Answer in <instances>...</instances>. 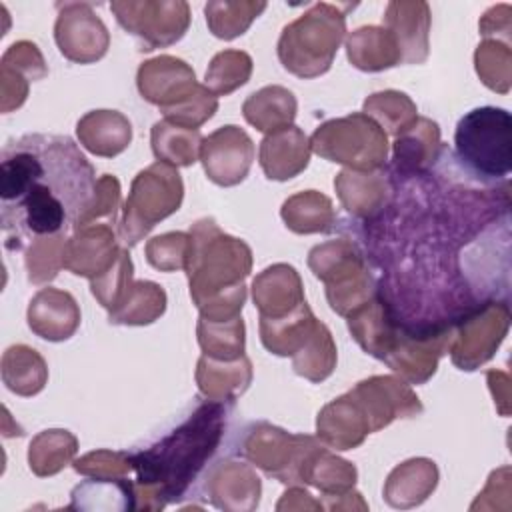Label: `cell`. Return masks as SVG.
Masks as SVG:
<instances>
[{
	"instance_id": "obj_47",
	"label": "cell",
	"mask_w": 512,
	"mask_h": 512,
	"mask_svg": "<svg viewBox=\"0 0 512 512\" xmlns=\"http://www.w3.org/2000/svg\"><path fill=\"white\" fill-rule=\"evenodd\" d=\"M66 242V234H56L38 238L26 248V272L32 284H46L56 278L58 270L64 268L62 258Z\"/></svg>"
},
{
	"instance_id": "obj_55",
	"label": "cell",
	"mask_w": 512,
	"mask_h": 512,
	"mask_svg": "<svg viewBox=\"0 0 512 512\" xmlns=\"http://www.w3.org/2000/svg\"><path fill=\"white\" fill-rule=\"evenodd\" d=\"M276 508H278V510H286V508H288V510H290V508L322 510L324 506H322L320 502L312 500V494H310L308 490H304V488H300V486H292L290 490H286L284 498L276 504Z\"/></svg>"
},
{
	"instance_id": "obj_40",
	"label": "cell",
	"mask_w": 512,
	"mask_h": 512,
	"mask_svg": "<svg viewBox=\"0 0 512 512\" xmlns=\"http://www.w3.org/2000/svg\"><path fill=\"white\" fill-rule=\"evenodd\" d=\"M336 360H338V354H336L334 338L326 328V324L318 320L310 338L292 356V368L298 376L310 382H322L334 372Z\"/></svg>"
},
{
	"instance_id": "obj_31",
	"label": "cell",
	"mask_w": 512,
	"mask_h": 512,
	"mask_svg": "<svg viewBox=\"0 0 512 512\" xmlns=\"http://www.w3.org/2000/svg\"><path fill=\"white\" fill-rule=\"evenodd\" d=\"M296 108V96L288 88L274 84L250 94L242 104V114L256 130L270 134L292 126Z\"/></svg>"
},
{
	"instance_id": "obj_38",
	"label": "cell",
	"mask_w": 512,
	"mask_h": 512,
	"mask_svg": "<svg viewBox=\"0 0 512 512\" xmlns=\"http://www.w3.org/2000/svg\"><path fill=\"white\" fill-rule=\"evenodd\" d=\"M166 310V292L150 280H134L120 306L108 312L110 324L144 326L158 320Z\"/></svg>"
},
{
	"instance_id": "obj_23",
	"label": "cell",
	"mask_w": 512,
	"mask_h": 512,
	"mask_svg": "<svg viewBox=\"0 0 512 512\" xmlns=\"http://www.w3.org/2000/svg\"><path fill=\"white\" fill-rule=\"evenodd\" d=\"M384 28L396 40L404 64H422L428 58L430 8L426 2H390Z\"/></svg>"
},
{
	"instance_id": "obj_13",
	"label": "cell",
	"mask_w": 512,
	"mask_h": 512,
	"mask_svg": "<svg viewBox=\"0 0 512 512\" xmlns=\"http://www.w3.org/2000/svg\"><path fill=\"white\" fill-rule=\"evenodd\" d=\"M54 40L64 58L76 64H92L108 52L110 34L90 4H58Z\"/></svg>"
},
{
	"instance_id": "obj_8",
	"label": "cell",
	"mask_w": 512,
	"mask_h": 512,
	"mask_svg": "<svg viewBox=\"0 0 512 512\" xmlns=\"http://www.w3.org/2000/svg\"><path fill=\"white\" fill-rule=\"evenodd\" d=\"M310 148L324 160L372 172L386 164L388 136L370 116L352 112L320 124L310 138Z\"/></svg>"
},
{
	"instance_id": "obj_36",
	"label": "cell",
	"mask_w": 512,
	"mask_h": 512,
	"mask_svg": "<svg viewBox=\"0 0 512 512\" xmlns=\"http://www.w3.org/2000/svg\"><path fill=\"white\" fill-rule=\"evenodd\" d=\"M2 380L10 392L18 396H34L48 380V366L34 348L16 344L2 356Z\"/></svg>"
},
{
	"instance_id": "obj_9",
	"label": "cell",
	"mask_w": 512,
	"mask_h": 512,
	"mask_svg": "<svg viewBox=\"0 0 512 512\" xmlns=\"http://www.w3.org/2000/svg\"><path fill=\"white\" fill-rule=\"evenodd\" d=\"M322 446L314 436L292 434L268 422L250 424L236 452L282 484L300 486L308 456Z\"/></svg>"
},
{
	"instance_id": "obj_53",
	"label": "cell",
	"mask_w": 512,
	"mask_h": 512,
	"mask_svg": "<svg viewBox=\"0 0 512 512\" xmlns=\"http://www.w3.org/2000/svg\"><path fill=\"white\" fill-rule=\"evenodd\" d=\"M510 6L508 4H498L492 6L490 10L484 12L482 20H480V34L484 38H492L496 36V40L504 38V42H510Z\"/></svg>"
},
{
	"instance_id": "obj_16",
	"label": "cell",
	"mask_w": 512,
	"mask_h": 512,
	"mask_svg": "<svg viewBox=\"0 0 512 512\" xmlns=\"http://www.w3.org/2000/svg\"><path fill=\"white\" fill-rule=\"evenodd\" d=\"M136 86L140 96L162 112L184 102L200 84L196 82L194 70L184 60L162 54L140 64Z\"/></svg>"
},
{
	"instance_id": "obj_21",
	"label": "cell",
	"mask_w": 512,
	"mask_h": 512,
	"mask_svg": "<svg viewBox=\"0 0 512 512\" xmlns=\"http://www.w3.org/2000/svg\"><path fill=\"white\" fill-rule=\"evenodd\" d=\"M346 318L352 338L366 354L378 360H384L390 354L402 328V320L380 292Z\"/></svg>"
},
{
	"instance_id": "obj_6",
	"label": "cell",
	"mask_w": 512,
	"mask_h": 512,
	"mask_svg": "<svg viewBox=\"0 0 512 512\" xmlns=\"http://www.w3.org/2000/svg\"><path fill=\"white\" fill-rule=\"evenodd\" d=\"M308 266L326 284L328 304L340 316L352 314L378 292V282L368 268L364 252L350 238L314 246L308 254Z\"/></svg>"
},
{
	"instance_id": "obj_32",
	"label": "cell",
	"mask_w": 512,
	"mask_h": 512,
	"mask_svg": "<svg viewBox=\"0 0 512 512\" xmlns=\"http://www.w3.org/2000/svg\"><path fill=\"white\" fill-rule=\"evenodd\" d=\"M308 302L282 318H260V340L276 356H294L310 338L316 326Z\"/></svg>"
},
{
	"instance_id": "obj_17",
	"label": "cell",
	"mask_w": 512,
	"mask_h": 512,
	"mask_svg": "<svg viewBox=\"0 0 512 512\" xmlns=\"http://www.w3.org/2000/svg\"><path fill=\"white\" fill-rule=\"evenodd\" d=\"M334 188L346 212L364 222L386 210L396 194V180L386 166L372 172L346 168L334 178Z\"/></svg>"
},
{
	"instance_id": "obj_29",
	"label": "cell",
	"mask_w": 512,
	"mask_h": 512,
	"mask_svg": "<svg viewBox=\"0 0 512 512\" xmlns=\"http://www.w3.org/2000/svg\"><path fill=\"white\" fill-rule=\"evenodd\" d=\"M438 484V468L428 458H410L396 466L386 484L384 500L392 508H412L422 504Z\"/></svg>"
},
{
	"instance_id": "obj_7",
	"label": "cell",
	"mask_w": 512,
	"mask_h": 512,
	"mask_svg": "<svg viewBox=\"0 0 512 512\" xmlns=\"http://www.w3.org/2000/svg\"><path fill=\"white\" fill-rule=\"evenodd\" d=\"M184 198V182L178 170L166 162H154L140 170L124 202L118 238L124 246H136L160 220L174 214Z\"/></svg>"
},
{
	"instance_id": "obj_12",
	"label": "cell",
	"mask_w": 512,
	"mask_h": 512,
	"mask_svg": "<svg viewBox=\"0 0 512 512\" xmlns=\"http://www.w3.org/2000/svg\"><path fill=\"white\" fill-rule=\"evenodd\" d=\"M452 324L410 326L402 322L394 348L382 360L410 384H424L434 376L438 360L448 352Z\"/></svg>"
},
{
	"instance_id": "obj_18",
	"label": "cell",
	"mask_w": 512,
	"mask_h": 512,
	"mask_svg": "<svg viewBox=\"0 0 512 512\" xmlns=\"http://www.w3.org/2000/svg\"><path fill=\"white\" fill-rule=\"evenodd\" d=\"M118 240L112 224H84L68 238L62 264L76 276L98 278L122 252Z\"/></svg>"
},
{
	"instance_id": "obj_28",
	"label": "cell",
	"mask_w": 512,
	"mask_h": 512,
	"mask_svg": "<svg viewBox=\"0 0 512 512\" xmlns=\"http://www.w3.org/2000/svg\"><path fill=\"white\" fill-rule=\"evenodd\" d=\"M252 382V362L246 354L236 360H216L200 356L196 366V384L204 398L234 402Z\"/></svg>"
},
{
	"instance_id": "obj_20",
	"label": "cell",
	"mask_w": 512,
	"mask_h": 512,
	"mask_svg": "<svg viewBox=\"0 0 512 512\" xmlns=\"http://www.w3.org/2000/svg\"><path fill=\"white\" fill-rule=\"evenodd\" d=\"M440 128L430 118H416L394 140L390 172L394 180H412L428 174L440 160Z\"/></svg>"
},
{
	"instance_id": "obj_37",
	"label": "cell",
	"mask_w": 512,
	"mask_h": 512,
	"mask_svg": "<svg viewBox=\"0 0 512 512\" xmlns=\"http://www.w3.org/2000/svg\"><path fill=\"white\" fill-rule=\"evenodd\" d=\"M202 134L194 128H184L168 120H160L152 126L150 142L152 152L160 162L170 166H192L200 160Z\"/></svg>"
},
{
	"instance_id": "obj_2",
	"label": "cell",
	"mask_w": 512,
	"mask_h": 512,
	"mask_svg": "<svg viewBox=\"0 0 512 512\" xmlns=\"http://www.w3.org/2000/svg\"><path fill=\"white\" fill-rule=\"evenodd\" d=\"M234 402L196 398L162 434L130 452L136 510H162L200 494Z\"/></svg>"
},
{
	"instance_id": "obj_46",
	"label": "cell",
	"mask_w": 512,
	"mask_h": 512,
	"mask_svg": "<svg viewBox=\"0 0 512 512\" xmlns=\"http://www.w3.org/2000/svg\"><path fill=\"white\" fill-rule=\"evenodd\" d=\"M132 276H134V266H132L130 254L128 250L122 248L116 262L104 274L90 280L92 296L100 302L102 308L112 312L120 306V302L126 298L128 290L132 288L134 284Z\"/></svg>"
},
{
	"instance_id": "obj_54",
	"label": "cell",
	"mask_w": 512,
	"mask_h": 512,
	"mask_svg": "<svg viewBox=\"0 0 512 512\" xmlns=\"http://www.w3.org/2000/svg\"><path fill=\"white\" fill-rule=\"evenodd\" d=\"M488 384H490V390L494 394V402L500 410L502 416H508V398H510V378L506 372H500V370H490L488 372Z\"/></svg>"
},
{
	"instance_id": "obj_22",
	"label": "cell",
	"mask_w": 512,
	"mask_h": 512,
	"mask_svg": "<svg viewBox=\"0 0 512 512\" xmlns=\"http://www.w3.org/2000/svg\"><path fill=\"white\" fill-rule=\"evenodd\" d=\"M310 140L298 126L270 132L260 142L258 162L268 180H290L306 170L310 162Z\"/></svg>"
},
{
	"instance_id": "obj_15",
	"label": "cell",
	"mask_w": 512,
	"mask_h": 512,
	"mask_svg": "<svg viewBox=\"0 0 512 512\" xmlns=\"http://www.w3.org/2000/svg\"><path fill=\"white\" fill-rule=\"evenodd\" d=\"M254 142L238 126L228 124L202 140L200 162L208 180L218 186L240 184L252 166Z\"/></svg>"
},
{
	"instance_id": "obj_4",
	"label": "cell",
	"mask_w": 512,
	"mask_h": 512,
	"mask_svg": "<svg viewBox=\"0 0 512 512\" xmlns=\"http://www.w3.org/2000/svg\"><path fill=\"white\" fill-rule=\"evenodd\" d=\"M350 6L318 2L300 18L284 26L278 38L282 66L298 78H316L330 70L346 34V12Z\"/></svg>"
},
{
	"instance_id": "obj_51",
	"label": "cell",
	"mask_w": 512,
	"mask_h": 512,
	"mask_svg": "<svg viewBox=\"0 0 512 512\" xmlns=\"http://www.w3.org/2000/svg\"><path fill=\"white\" fill-rule=\"evenodd\" d=\"M118 208H120V182H118L116 176L104 174V176L98 178L94 198H92L88 210L82 214V218L74 226V230L84 226V224H112V226H116Z\"/></svg>"
},
{
	"instance_id": "obj_14",
	"label": "cell",
	"mask_w": 512,
	"mask_h": 512,
	"mask_svg": "<svg viewBox=\"0 0 512 512\" xmlns=\"http://www.w3.org/2000/svg\"><path fill=\"white\" fill-rule=\"evenodd\" d=\"M350 394L366 414L370 434L386 428L396 418L422 414V402L412 388L396 376H372L358 382Z\"/></svg>"
},
{
	"instance_id": "obj_19",
	"label": "cell",
	"mask_w": 512,
	"mask_h": 512,
	"mask_svg": "<svg viewBox=\"0 0 512 512\" xmlns=\"http://www.w3.org/2000/svg\"><path fill=\"white\" fill-rule=\"evenodd\" d=\"M260 478L250 464L238 460L214 462L200 492L220 510H254L260 500Z\"/></svg>"
},
{
	"instance_id": "obj_27",
	"label": "cell",
	"mask_w": 512,
	"mask_h": 512,
	"mask_svg": "<svg viewBox=\"0 0 512 512\" xmlns=\"http://www.w3.org/2000/svg\"><path fill=\"white\" fill-rule=\"evenodd\" d=\"M80 144L102 158H114L132 142V124L118 110H92L76 124Z\"/></svg>"
},
{
	"instance_id": "obj_24",
	"label": "cell",
	"mask_w": 512,
	"mask_h": 512,
	"mask_svg": "<svg viewBox=\"0 0 512 512\" xmlns=\"http://www.w3.org/2000/svg\"><path fill=\"white\" fill-rule=\"evenodd\" d=\"M30 330L50 342L68 340L80 326V308L74 296L58 288H42L28 306Z\"/></svg>"
},
{
	"instance_id": "obj_25",
	"label": "cell",
	"mask_w": 512,
	"mask_h": 512,
	"mask_svg": "<svg viewBox=\"0 0 512 512\" xmlns=\"http://www.w3.org/2000/svg\"><path fill=\"white\" fill-rule=\"evenodd\" d=\"M254 306L260 318H282L306 302L300 274L290 264H272L252 282Z\"/></svg>"
},
{
	"instance_id": "obj_49",
	"label": "cell",
	"mask_w": 512,
	"mask_h": 512,
	"mask_svg": "<svg viewBox=\"0 0 512 512\" xmlns=\"http://www.w3.org/2000/svg\"><path fill=\"white\" fill-rule=\"evenodd\" d=\"M216 110H218V96L212 94L204 84H200L196 88V92L192 96H188L184 102H180L168 110H162V116H164V120H168L172 124L198 130V126H202L206 120H210Z\"/></svg>"
},
{
	"instance_id": "obj_35",
	"label": "cell",
	"mask_w": 512,
	"mask_h": 512,
	"mask_svg": "<svg viewBox=\"0 0 512 512\" xmlns=\"http://www.w3.org/2000/svg\"><path fill=\"white\" fill-rule=\"evenodd\" d=\"M72 510H136L132 478H92L70 494Z\"/></svg>"
},
{
	"instance_id": "obj_5",
	"label": "cell",
	"mask_w": 512,
	"mask_h": 512,
	"mask_svg": "<svg viewBox=\"0 0 512 512\" xmlns=\"http://www.w3.org/2000/svg\"><path fill=\"white\" fill-rule=\"evenodd\" d=\"M454 150L464 174L482 182H506L512 170V118L498 106L466 112L454 132Z\"/></svg>"
},
{
	"instance_id": "obj_41",
	"label": "cell",
	"mask_w": 512,
	"mask_h": 512,
	"mask_svg": "<svg viewBox=\"0 0 512 512\" xmlns=\"http://www.w3.org/2000/svg\"><path fill=\"white\" fill-rule=\"evenodd\" d=\"M196 334L204 356L216 360H236L244 354L246 330L242 316H236L232 320L198 318Z\"/></svg>"
},
{
	"instance_id": "obj_3",
	"label": "cell",
	"mask_w": 512,
	"mask_h": 512,
	"mask_svg": "<svg viewBox=\"0 0 512 512\" xmlns=\"http://www.w3.org/2000/svg\"><path fill=\"white\" fill-rule=\"evenodd\" d=\"M186 274L190 298L206 320H232L246 302L244 280L252 270L250 246L224 234L212 218H200L190 228Z\"/></svg>"
},
{
	"instance_id": "obj_33",
	"label": "cell",
	"mask_w": 512,
	"mask_h": 512,
	"mask_svg": "<svg viewBox=\"0 0 512 512\" xmlns=\"http://www.w3.org/2000/svg\"><path fill=\"white\" fill-rule=\"evenodd\" d=\"M356 478H358V472L354 464H350L344 458H338L336 454L328 452V448L324 446H318L308 456L302 470V484L316 486L322 492L324 500H334L350 492L356 484Z\"/></svg>"
},
{
	"instance_id": "obj_30",
	"label": "cell",
	"mask_w": 512,
	"mask_h": 512,
	"mask_svg": "<svg viewBox=\"0 0 512 512\" xmlns=\"http://www.w3.org/2000/svg\"><path fill=\"white\" fill-rule=\"evenodd\" d=\"M346 54L352 66L364 72H380L402 64L398 44L384 26H362L350 32Z\"/></svg>"
},
{
	"instance_id": "obj_34",
	"label": "cell",
	"mask_w": 512,
	"mask_h": 512,
	"mask_svg": "<svg viewBox=\"0 0 512 512\" xmlns=\"http://www.w3.org/2000/svg\"><path fill=\"white\" fill-rule=\"evenodd\" d=\"M284 224L296 234H326L332 232L338 216L332 200L316 190H306L290 196L280 210Z\"/></svg>"
},
{
	"instance_id": "obj_26",
	"label": "cell",
	"mask_w": 512,
	"mask_h": 512,
	"mask_svg": "<svg viewBox=\"0 0 512 512\" xmlns=\"http://www.w3.org/2000/svg\"><path fill=\"white\" fill-rule=\"evenodd\" d=\"M316 434L334 450H352L370 434L366 414L350 392L328 402L316 418Z\"/></svg>"
},
{
	"instance_id": "obj_39",
	"label": "cell",
	"mask_w": 512,
	"mask_h": 512,
	"mask_svg": "<svg viewBox=\"0 0 512 512\" xmlns=\"http://www.w3.org/2000/svg\"><path fill=\"white\" fill-rule=\"evenodd\" d=\"M78 450V440L68 430H44L30 442L28 448V464L30 470L44 478L58 474L64 466H68Z\"/></svg>"
},
{
	"instance_id": "obj_50",
	"label": "cell",
	"mask_w": 512,
	"mask_h": 512,
	"mask_svg": "<svg viewBox=\"0 0 512 512\" xmlns=\"http://www.w3.org/2000/svg\"><path fill=\"white\" fill-rule=\"evenodd\" d=\"M74 470L92 478H130L132 462L128 450H94L72 462Z\"/></svg>"
},
{
	"instance_id": "obj_52",
	"label": "cell",
	"mask_w": 512,
	"mask_h": 512,
	"mask_svg": "<svg viewBox=\"0 0 512 512\" xmlns=\"http://www.w3.org/2000/svg\"><path fill=\"white\" fill-rule=\"evenodd\" d=\"M2 64L18 70L28 80H40L48 74V68L44 64V58L34 42L20 40L14 42L2 56Z\"/></svg>"
},
{
	"instance_id": "obj_1",
	"label": "cell",
	"mask_w": 512,
	"mask_h": 512,
	"mask_svg": "<svg viewBox=\"0 0 512 512\" xmlns=\"http://www.w3.org/2000/svg\"><path fill=\"white\" fill-rule=\"evenodd\" d=\"M96 172L68 136L24 134L2 148L0 222L6 250L68 234L88 210Z\"/></svg>"
},
{
	"instance_id": "obj_44",
	"label": "cell",
	"mask_w": 512,
	"mask_h": 512,
	"mask_svg": "<svg viewBox=\"0 0 512 512\" xmlns=\"http://www.w3.org/2000/svg\"><path fill=\"white\" fill-rule=\"evenodd\" d=\"M476 74L482 84L498 94H508L512 84V50L510 42L486 38L474 52Z\"/></svg>"
},
{
	"instance_id": "obj_10",
	"label": "cell",
	"mask_w": 512,
	"mask_h": 512,
	"mask_svg": "<svg viewBox=\"0 0 512 512\" xmlns=\"http://www.w3.org/2000/svg\"><path fill=\"white\" fill-rule=\"evenodd\" d=\"M510 328L508 300L486 298L452 320L450 358L460 370L472 372L488 362Z\"/></svg>"
},
{
	"instance_id": "obj_45",
	"label": "cell",
	"mask_w": 512,
	"mask_h": 512,
	"mask_svg": "<svg viewBox=\"0 0 512 512\" xmlns=\"http://www.w3.org/2000/svg\"><path fill=\"white\" fill-rule=\"evenodd\" d=\"M252 58L242 50H222L218 52L206 70L204 86L216 96H228L250 80Z\"/></svg>"
},
{
	"instance_id": "obj_42",
	"label": "cell",
	"mask_w": 512,
	"mask_h": 512,
	"mask_svg": "<svg viewBox=\"0 0 512 512\" xmlns=\"http://www.w3.org/2000/svg\"><path fill=\"white\" fill-rule=\"evenodd\" d=\"M266 10V2H228L216 0L204 6L206 24L216 38L232 40L242 36L250 24Z\"/></svg>"
},
{
	"instance_id": "obj_11",
	"label": "cell",
	"mask_w": 512,
	"mask_h": 512,
	"mask_svg": "<svg viewBox=\"0 0 512 512\" xmlns=\"http://www.w3.org/2000/svg\"><path fill=\"white\" fill-rule=\"evenodd\" d=\"M110 10L146 52L178 42L190 26V6L182 0H120Z\"/></svg>"
},
{
	"instance_id": "obj_43",
	"label": "cell",
	"mask_w": 512,
	"mask_h": 512,
	"mask_svg": "<svg viewBox=\"0 0 512 512\" xmlns=\"http://www.w3.org/2000/svg\"><path fill=\"white\" fill-rule=\"evenodd\" d=\"M364 114L370 116L386 134L390 132L394 136H398L418 118L416 104L398 90L370 94L364 100Z\"/></svg>"
},
{
	"instance_id": "obj_48",
	"label": "cell",
	"mask_w": 512,
	"mask_h": 512,
	"mask_svg": "<svg viewBox=\"0 0 512 512\" xmlns=\"http://www.w3.org/2000/svg\"><path fill=\"white\" fill-rule=\"evenodd\" d=\"M190 256V234L188 232H166L146 242V260L160 272L186 270Z\"/></svg>"
}]
</instances>
